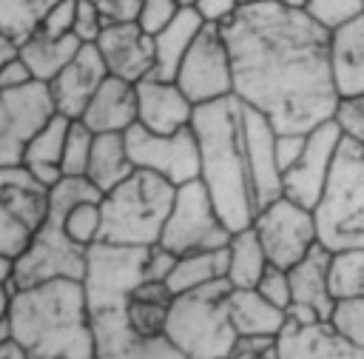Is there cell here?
I'll return each mask as SVG.
<instances>
[{
  "instance_id": "obj_1",
  "label": "cell",
  "mask_w": 364,
  "mask_h": 359,
  "mask_svg": "<svg viewBox=\"0 0 364 359\" xmlns=\"http://www.w3.org/2000/svg\"><path fill=\"white\" fill-rule=\"evenodd\" d=\"M219 28L233 60V94L262 111L276 131H310L333 120L338 91L330 31L304 9L276 0L245 3Z\"/></svg>"
},
{
  "instance_id": "obj_2",
  "label": "cell",
  "mask_w": 364,
  "mask_h": 359,
  "mask_svg": "<svg viewBox=\"0 0 364 359\" xmlns=\"http://www.w3.org/2000/svg\"><path fill=\"white\" fill-rule=\"evenodd\" d=\"M193 134L199 140V180L230 231L253 222L259 202L242 137V100L236 94L196 105Z\"/></svg>"
},
{
  "instance_id": "obj_3",
  "label": "cell",
  "mask_w": 364,
  "mask_h": 359,
  "mask_svg": "<svg viewBox=\"0 0 364 359\" xmlns=\"http://www.w3.org/2000/svg\"><path fill=\"white\" fill-rule=\"evenodd\" d=\"M9 328L28 359H94V328L80 279L14 291Z\"/></svg>"
},
{
  "instance_id": "obj_4",
  "label": "cell",
  "mask_w": 364,
  "mask_h": 359,
  "mask_svg": "<svg viewBox=\"0 0 364 359\" xmlns=\"http://www.w3.org/2000/svg\"><path fill=\"white\" fill-rule=\"evenodd\" d=\"M102 194L91 185L88 177H63L48 191V214L28 242V248L17 256L14 291L43 285L48 279H82L85 271V248L74 245L63 231V217L71 205L82 199H100Z\"/></svg>"
},
{
  "instance_id": "obj_5",
  "label": "cell",
  "mask_w": 364,
  "mask_h": 359,
  "mask_svg": "<svg viewBox=\"0 0 364 359\" xmlns=\"http://www.w3.org/2000/svg\"><path fill=\"white\" fill-rule=\"evenodd\" d=\"M176 185L165 177L136 168L117 188L102 194V242L151 248L159 242L162 225L171 214Z\"/></svg>"
},
{
  "instance_id": "obj_6",
  "label": "cell",
  "mask_w": 364,
  "mask_h": 359,
  "mask_svg": "<svg viewBox=\"0 0 364 359\" xmlns=\"http://www.w3.org/2000/svg\"><path fill=\"white\" fill-rule=\"evenodd\" d=\"M230 282L216 279L205 288L176 293L168 319L165 336L188 356V359H222L236 350V328L228 311Z\"/></svg>"
},
{
  "instance_id": "obj_7",
  "label": "cell",
  "mask_w": 364,
  "mask_h": 359,
  "mask_svg": "<svg viewBox=\"0 0 364 359\" xmlns=\"http://www.w3.org/2000/svg\"><path fill=\"white\" fill-rule=\"evenodd\" d=\"M313 217L324 248H364V145L341 140Z\"/></svg>"
},
{
  "instance_id": "obj_8",
  "label": "cell",
  "mask_w": 364,
  "mask_h": 359,
  "mask_svg": "<svg viewBox=\"0 0 364 359\" xmlns=\"http://www.w3.org/2000/svg\"><path fill=\"white\" fill-rule=\"evenodd\" d=\"M148 248L139 245H114L97 239L85 248V271L82 291L88 302V313L125 308L131 293L145 282Z\"/></svg>"
},
{
  "instance_id": "obj_9",
  "label": "cell",
  "mask_w": 364,
  "mask_h": 359,
  "mask_svg": "<svg viewBox=\"0 0 364 359\" xmlns=\"http://www.w3.org/2000/svg\"><path fill=\"white\" fill-rule=\"evenodd\" d=\"M230 228L219 217L208 188L202 180H191L185 185H176V197L171 205V214L162 225L159 245L173 251L176 256L193 254V251H213L228 248Z\"/></svg>"
},
{
  "instance_id": "obj_10",
  "label": "cell",
  "mask_w": 364,
  "mask_h": 359,
  "mask_svg": "<svg viewBox=\"0 0 364 359\" xmlns=\"http://www.w3.org/2000/svg\"><path fill=\"white\" fill-rule=\"evenodd\" d=\"M48 191L26 165H0V254L28 248L48 214Z\"/></svg>"
},
{
  "instance_id": "obj_11",
  "label": "cell",
  "mask_w": 364,
  "mask_h": 359,
  "mask_svg": "<svg viewBox=\"0 0 364 359\" xmlns=\"http://www.w3.org/2000/svg\"><path fill=\"white\" fill-rule=\"evenodd\" d=\"M250 225L259 234L267 259L279 268H293L318 245V228H316L313 208L284 194L262 205Z\"/></svg>"
},
{
  "instance_id": "obj_12",
  "label": "cell",
  "mask_w": 364,
  "mask_h": 359,
  "mask_svg": "<svg viewBox=\"0 0 364 359\" xmlns=\"http://www.w3.org/2000/svg\"><path fill=\"white\" fill-rule=\"evenodd\" d=\"M173 80L191 97L193 105L216 103L233 94V60L219 26L205 23L199 37L182 57Z\"/></svg>"
},
{
  "instance_id": "obj_13",
  "label": "cell",
  "mask_w": 364,
  "mask_h": 359,
  "mask_svg": "<svg viewBox=\"0 0 364 359\" xmlns=\"http://www.w3.org/2000/svg\"><path fill=\"white\" fill-rule=\"evenodd\" d=\"M57 114L48 83L31 80L0 91V165H23L34 134Z\"/></svg>"
},
{
  "instance_id": "obj_14",
  "label": "cell",
  "mask_w": 364,
  "mask_h": 359,
  "mask_svg": "<svg viewBox=\"0 0 364 359\" xmlns=\"http://www.w3.org/2000/svg\"><path fill=\"white\" fill-rule=\"evenodd\" d=\"M125 142L136 168L154 171L173 185L199 180V140L193 125H185L173 134H154L134 123L125 131Z\"/></svg>"
},
{
  "instance_id": "obj_15",
  "label": "cell",
  "mask_w": 364,
  "mask_h": 359,
  "mask_svg": "<svg viewBox=\"0 0 364 359\" xmlns=\"http://www.w3.org/2000/svg\"><path fill=\"white\" fill-rule=\"evenodd\" d=\"M341 140H344V134H341L336 120H327V123L310 128L301 157L282 177L284 197L313 208L318 202L324 185H327V177H330V168H333V160H336Z\"/></svg>"
},
{
  "instance_id": "obj_16",
  "label": "cell",
  "mask_w": 364,
  "mask_h": 359,
  "mask_svg": "<svg viewBox=\"0 0 364 359\" xmlns=\"http://www.w3.org/2000/svg\"><path fill=\"white\" fill-rule=\"evenodd\" d=\"M91 328L94 359H188L165 333H136L125 316V308L91 313Z\"/></svg>"
},
{
  "instance_id": "obj_17",
  "label": "cell",
  "mask_w": 364,
  "mask_h": 359,
  "mask_svg": "<svg viewBox=\"0 0 364 359\" xmlns=\"http://www.w3.org/2000/svg\"><path fill=\"white\" fill-rule=\"evenodd\" d=\"M242 137H245V154H247V168L256 191L259 208L282 197V168L276 160V125L256 108L242 103Z\"/></svg>"
},
{
  "instance_id": "obj_18",
  "label": "cell",
  "mask_w": 364,
  "mask_h": 359,
  "mask_svg": "<svg viewBox=\"0 0 364 359\" xmlns=\"http://www.w3.org/2000/svg\"><path fill=\"white\" fill-rule=\"evenodd\" d=\"M196 105L176 80L148 74L136 83V123L154 134H173L193 123Z\"/></svg>"
},
{
  "instance_id": "obj_19",
  "label": "cell",
  "mask_w": 364,
  "mask_h": 359,
  "mask_svg": "<svg viewBox=\"0 0 364 359\" xmlns=\"http://www.w3.org/2000/svg\"><path fill=\"white\" fill-rule=\"evenodd\" d=\"M105 77H108V66H105L97 43H82L80 51L71 57V63L48 83L57 114H63L68 120H80Z\"/></svg>"
},
{
  "instance_id": "obj_20",
  "label": "cell",
  "mask_w": 364,
  "mask_h": 359,
  "mask_svg": "<svg viewBox=\"0 0 364 359\" xmlns=\"http://www.w3.org/2000/svg\"><path fill=\"white\" fill-rule=\"evenodd\" d=\"M97 48L114 77L139 83L154 74V37L139 23H108L97 37Z\"/></svg>"
},
{
  "instance_id": "obj_21",
  "label": "cell",
  "mask_w": 364,
  "mask_h": 359,
  "mask_svg": "<svg viewBox=\"0 0 364 359\" xmlns=\"http://www.w3.org/2000/svg\"><path fill=\"white\" fill-rule=\"evenodd\" d=\"M276 359H364V348L341 339L327 322H284L276 336Z\"/></svg>"
},
{
  "instance_id": "obj_22",
  "label": "cell",
  "mask_w": 364,
  "mask_h": 359,
  "mask_svg": "<svg viewBox=\"0 0 364 359\" xmlns=\"http://www.w3.org/2000/svg\"><path fill=\"white\" fill-rule=\"evenodd\" d=\"M94 134H125L136 123V83L108 74L80 117Z\"/></svg>"
},
{
  "instance_id": "obj_23",
  "label": "cell",
  "mask_w": 364,
  "mask_h": 359,
  "mask_svg": "<svg viewBox=\"0 0 364 359\" xmlns=\"http://www.w3.org/2000/svg\"><path fill=\"white\" fill-rule=\"evenodd\" d=\"M330 68L338 97L364 94V11L330 31Z\"/></svg>"
},
{
  "instance_id": "obj_24",
  "label": "cell",
  "mask_w": 364,
  "mask_h": 359,
  "mask_svg": "<svg viewBox=\"0 0 364 359\" xmlns=\"http://www.w3.org/2000/svg\"><path fill=\"white\" fill-rule=\"evenodd\" d=\"M228 311L239 336H279L287 322V311L264 299L256 288H230Z\"/></svg>"
},
{
  "instance_id": "obj_25",
  "label": "cell",
  "mask_w": 364,
  "mask_h": 359,
  "mask_svg": "<svg viewBox=\"0 0 364 359\" xmlns=\"http://www.w3.org/2000/svg\"><path fill=\"white\" fill-rule=\"evenodd\" d=\"M202 28L205 20L199 17V11L193 6H182L179 14L162 31L154 34V74L173 80L182 57L188 54V48L193 46Z\"/></svg>"
},
{
  "instance_id": "obj_26",
  "label": "cell",
  "mask_w": 364,
  "mask_h": 359,
  "mask_svg": "<svg viewBox=\"0 0 364 359\" xmlns=\"http://www.w3.org/2000/svg\"><path fill=\"white\" fill-rule=\"evenodd\" d=\"M68 125L71 120L63 114H54L28 142L26 154H23V165L46 185H57L63 180V148H65V137H68Z\"/></svg>"
},
{
  "instance_id": "obj_27",
  "label": "cell",
  "mask_w": 364,
  "mask_h": 359,
  "mask_svg": "<svg viewBox=\"0 0 364 359\" xmlns=\"http://www.w3.org/2000/svg\"><path fill=\"white\" fill-rule=\"evenodd\" d=\"M136 171L125 134L119 131H105V134H94V145H91V160H88V171L85 177L91 180V185L100 194H108L111 188H117L122 180H128Z\"/></svg>"
},
{
  "instance_id": "obj_28",
  "label": "cell",
  "mask_w": 364,
  "mask_h": 359,
  "mask_svg": "<svg viewBox=\"0 0 364 359\" xmlns=\"http://www.w3.org/2000/svg\"><path fill=\"white\" fill-rule=\"evenodd\" d=\"M330 248H324L321 242L301 259L296 262L290 271V285H293V302H304L310 308H316L324 319L330 316L336 299L330 293Z\"/></svg>"
},
{
  "instance_id": "obj_29",
  "label": "cell",
  "mask_w": 364,
  "mask_h": 359,
  "mask_svg": "<svg viewBox=\"0 0 364 359\" xmlns=\"http://www.w3.org/2000/svg\"><path fill=\"white\" fill-rule=\"evenodd\" d=\"M80 46H82V43L77 40V34H63V37H57V34H46V31L40 28V31H34L28 40L20 43V57H23V63L28 66V71H31L34 80L51 83V80L71 63V57L80 51Z\"/></svg>"
},
{
  "instance_id": "obj_30",
  "label": "cell",
  "mask_w": 364,
  "mask_h": 359,
  "mask_svg": "<svg viewBox=\"0 0 364 359\" xmlns=\"http://www.w3.org/2000/svg\"><path fill=\"white\" fill-rule=\"evenodd\" d=\"M270 259L264 254V245L253 225L233 231L228 242V282L230 288H256L262 274L267 271Z\"/></svg>"
},
{
  "instance_id": "obj_31",
  "label": "cell",
  "mask_w": 364,
  "mask_h": 359,
  "mask_svg": "<svg viewBox=\"0 0 364 359\" xmlns=\"http://www.w3.org/2000/svg\"><path fill=\"white\" fill-rule=\"evenodd\" d=\"M228 276V248H213V251H193L182 254L168 274V288L171 293H188L196 288H205L216 279Z\"/></svg>"
},
{
  "instance_id": "obj_32",
  "label": "cell",
  "mask_w": 364,
  "mask_h": 359,
  "mask_svg": "<svg viewBox=\"0 0 364 359\" xmlns=\"http://www.w3.org/2000/svg\"><path fill=\"white\" fill-rule=\"evenodd\" d=\"M173 302V293L168 288V282L159 279H145L128 299L125 305V316L131 322V328L142 336H156L165 331V319H168V308Z\"/></svg>"
},
{
  "instance_id": "obj_33",
  "label": "cell",
  "mask_w": 364,
  "mask_h": 359,
  "mask_svg": "<svg viewBox=\"0 0 364 359\" xmlns=\"http://www.w3.org/2000/svg\"><path fill=\"white\" fill-rule=\"evenodd\" d=\"M57 0H0V31L17 46L43 28L48 9Z\"/></svg>"
},
{
  "instance_id": "obj_34",
  "label": "cell",
  "mask_w": 364,
  "mask_h": 359,
  "mask_svg": "<svg viewBox=\"0 0 364 359\" xmlns=\"http://www.w3.org/2000/svg\"><path fill=\"white\" fill-rule=\"evenodd\" d=\"M330 293L333 299L364 296V248H344L330 254Z\"/></svg>"
},
{
  "instance_id": "obj_35",
  "label": "cell",
  "mask_w": 364,
  "mask_h": 359,
  "mask_svg": "<svg viewBox=\"0 0 364 359\" xmlns=\"http://www.w3.org/2000/svg\"><path fill=\"white\" fill-rule=\"evenodd\" d=\"M100 199H82V202L71 205L63 217V231L80 248L94 245L102 234V205H100Z\"/></svg>"
},
{
  "instance_id": "obj_36",
  "label": "cell",
  "mask_w": 364,
  "mask_h": 359,
  "mask_svg": "<svg viewBox=\"0 0 364 359\" xmlns=\"http://www.w3.org/2000/svg\"><path fill=\"white\" fill-rule=\"evenodd\" d=\"M91 145H94V131L82 120H71L63 148V177H85Z\"/></svg>"
},
{
  "instance_id": "obj_37",
  "label": "cell",
  "mask_w": 364,
  "mask_h": 359,
  "mask_svg": "<svg viewBox=\"0 0 364 359\" xmlns=\"http://www.w3.org/2000/svg\"><path fill=\"white\" fill-rule=\"evenodd\" d=\"M327 325L347 342L364 348V296H347L336 299Z\"/></svg>"
},
{
  "instance_id": "obj_38",
  "label": "cell",
  "mask_w": 364,
  "mask_h": 359,
  "mask_svg": "<svg viewBox=\"0 0 364 359\" xmlns=\"http://www.w3.org/2000/svg\"><path fill=\"white\" fill-rule=\"evenodd\" d=\"M318 26H324L327 31L344 26L347 20H353L355 14L364 11V0H310L304 9Z\"/></svg>"
},
{
  "instance_id": "obj_39",
  "label": "cell",
  "mask_w": 364,
  "mask_h": 359,
  "mask_svg": "<svg viewBox=\"0 0 364 359\" xmlns=\"http://www.w3.org/2000/svg\"><path fill=\"white\" fill-rule=\"evenodd\" d=\"M333 120L338 123L341 134L358 145H364V94H353V97H338L336 114Z\"/></svg>"
},
{
  "instance_id": "obj_40",
  "label": "cell",
  "mask_w": 364,
  "mask_h": 359,
  "mask_svg": "<svg viewBox=\"0 0 364 359\" xmlns=\"http://www.w3.org/2000/svg\"><path fill=\"white\" fill-rule=\"evenodd\" d=\"M256 291L264 296V299H270L273 305H279V308H284L287 311V305L293 302V285H290V271L287 268H279V265H267V271L262 274V279H259V285H256Z\"/></svg>"
},
{
  "instance_id": "obj_41",
  "label": "cell",
  "mask_w": 364,
  "mask_h": 359,
  "mask_svg": "<svg viewBox=\"0 0 364 359\" xmlns=\"http://www.w3.org/2000/svg\"><path fill=\"white\" fill-rule=\"evenodd\" d=\"M108 26L102 9L97 0H77V17H74V34L80 43H97L100 31Z\"/></svg>"
},
{
  "instance_id": "obj_42",
  "label": "cell",
  "mask_w": 364,
  "mask_h": 359,
  "mask_svg": "<svg viewBox=\"0 0 364 359\" xmlns=\"http://www.w3.org/2000/svg\"><path fill=\"white\" fill-rule=\"evenodd\" d=\"M182 6H185L182 0H142V9H139L136 23L154 37L156 31H162L179 14Z\"/></svg>"
},
{
  "instance_id": "obj_43",
  "label": "cell",
  "mask_w": 364,
  "mask_h": 359,
  "mask_svg": "<svg viewBox=\"0 0 364 359\" xmlns=\"http://www.w3.org/2000/svg\"><path fill=\"white\" fill-rule=\"evenodd\" d=\"M74 17H77V0H57L43 20V31L57 37L74 34Z\"/></svg>"
},
{
  "instance_id": "obj_44",
  "label": "cell",
  "mask_w": 364,
  "mask_h": 359,
  "mask_svg": "<svg viewBox=\"0 0 364 359\" xmlns=\"http://www.w3.org/2000/svg\"><path fill=\"white\" fill-rule=\"evenodd\" d=\"M304 142H307V131H279V137H276V160H279L282 177H284V171L290 165H296V160L304 151Z\"/></svg>"
},
{
  "instance_id": "obj_45",
  "label": "cell",
  "mask_w": 364,
  "mask_h": 359,
  "mask_svg": "<svg viewBox=\"0 0 364 359\" xmlns=\"http://www.w3.org/2000/svg\"><path fill=\"white\" fill-rule=\"evenodd\" d=\"M191 6L199 11V17H202L205 23H210V26H225V23L242 9V0H193Z\"/></svg>"
},
{
  "instance_id": "obj_46",
  "label": "cell",
  "mask_w": 364,
  "mask_h": 359,
  "mask_svg": "<svg viewBox=\"0 0 364 359\" xmlns=\"http://www.w3.org/2000/svg\"><path fill=\"white\" fill-rule=\"evenodd\" d=\"M176 259H179V256H176L173 251L162 248L159 242L151 245V248H148V262H145V279H159V282H165L168 274L173 271Z\"/></svg>"
},
{
  "instance_id": "obj_47",
  "label": "cell",
  "mask_w": 364,
  "mask_h": 359,
  "mask_svg": "<svg viewBox=\"0 0 364 359\" xmlns=\"http://www.w3.org/2000/svg\"><path fill=\"white\" fill-rule=\"evenodd\" d=\"M108 23H136L142 0H97Z\"/></svg>"
},
{
  "instance_id": "obj_48",
  "label": "cell",
  "mask_w": 364,
  "mask_h": 359,
  "mask_svg": "<svg viewBox=\"0 0 364 359\" xmlns=\"http://www.w3.org/2000/svg\"><path fill=\"white\" fill-rule=\"evenodd\" d=\"M34 77H31V71H28V66L23 63V57L17 54L14 60H9L3 68H0V91L3 88H20V85H26V83H31Z\"/></svg>"
},
{
  "instance_id": "obj_49",
  "label": "cell",
  "mask_w": 364,
  "mask_h": 359,
  "mask_svg": "<svg viewBox=\"0 0 364 359\" xmlns=\"http://www.w3.org/2000/svg\"><path fill=\"white\" fill-rule=\"evenodd\" d=\"M14 271H17V256L0 254V285L14 291Z\"/></svg>"
},
{
  "instance_id": "obj_50",
  "label": "cell",
  "mask_w": 364,
  "mask_h": 359,
  "mask_svg": "<svg viewBox=\"0 0 364 359\" xmlns=\"http://www.w3.org/2000/svg\"><path fill=\"white\" fill-rule=\"evenodd\" d=\"M0 359H28V353L14 336H6L0 339Z\"/></svg>"
},
{
  "instance_id": "obj_51",
  "label": "cell",
  "mask_w": 364,
  "mask_h": 359,
  "mask_svg": "<svg viewBox=\"0 0 364 359\" xmlns=\"http://www.w3.org/2000/svg\"><path fill=\"white\" fill-rule=\"evenodd\" d=\"M17 54H20V46H17L9 34H3V31H0V68H3L9 60H14Z\"/></svg>"
},
{
  "instance_id": "obj_52",
  "label": "cell",
  "mask_w": 364,
  "mask_h": 359,
  "mask_svg": "<svg viewBox=\"0 0 364 359\" xmlns=\"http://www.w3.org/2000/svg\"><path fill=\"white\" fill-rule=\"evenodd\" d=\"M11 288H6V285H0V325L6 322V316H9V305H11Z\"/></svg>"
},
{
  "instance_id": "obj_53",
  "label": "cell",
  "mask_w": 364,
  "mask_h": 359,
  "mask_svg": "<svg viewBox=\"0 0 364 359\" xmlns=\"http://www.w3.org/2000/svg\"><path fill=\"white\" fill-rule=\"evenodd\" d=\"M276 3H282V6H287V9H307L310 0H276Z\"/></svg>"
},
{
  "instance_id": "obj_54",
  "label": "cell",
  "mask_w": 364,
  "mask_h": 359,
  "mask_svg": "<svg viewBox=\"0 0 364 359\" xmlns=\"http://www.w3.org/2000/svg\"><path fill=\"white\" fill-rule=\"evenodd\" d=\"M239 359H270V356H242V353H236Z\"/></svg>"
},
{
  "instance_id": "obj_55",
  "label": "cell",
  "mask_w": 364,
  "mask_h": 359,
  "mask_svg": "<svg viewBox=\"0 0 364 359\" xmlns=\"http://www.w3.org/2000/svg\"><path fill=\"white\" fill-rule=\"evenodd\" d=\"M245 3H259V0H242V6H245Z\"/></svg>"
},
{
  "instance_id": "obj_56",
  "label": "cell",
  "mask_w": 364,
  "mask_h": 359,
  "mask_svg": "<svg viewBox=\"0 0 364 359\" xmlns=\"http://www.w3.org/2000/svg\"><path fill=\"white\" fill-rule=\"evenodd\" d=\"M182 3H185V6H191V3H193V0H182Z\"/></svg>"
}]
</instances>
